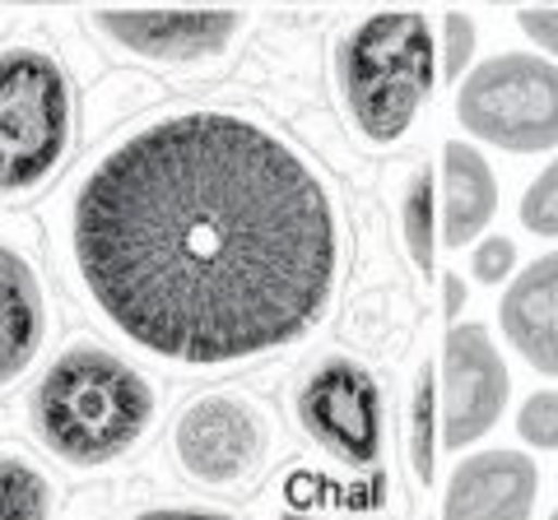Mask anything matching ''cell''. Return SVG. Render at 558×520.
<instances>
[{"label":"cell","mask_w":558,"mask_h":520,"mask_svg":"<svg viewBox=\"0 0 558 520\" xmlns=\"http://www.w3.org/2000/svg\"><path fill=\"white\" fill-rule=\"evenodd\" d=\"M65 247L98 317L178 368L299 344L340 274L317 168L229 108L154 116L102 149L70 196Z\"/></svg>","instance_id":"obj_1"},{"label":"cell","mask_w":558,"mask_h":520,"mask_svg":"<svg viewBox=\"0 0 558 520\" xmlns=\"http://www.w3.org/2000/svg\"><path fill=\"white\" fill-rule=\"evenodd\" d=\"M28 413L38 442L57 460L75 470H102L145 442L159 395L121 354L80 339L43 372Z\"/></svg>","instance_id":"obj_2"},{"label":"cell","mask_w":558,"mask_h":520,"mask_svg":"<svg viewBox=\"0 0 558 520\" xmlns=\"http://www.w3.org/2000/svg\"><path fill=\"white\" fill-rule=\"evenodd\" d=\"M336 75L354 126L373 145H396L438 84V51L418 10L368 14L336 51Z\"/></svg>","instance_id":"obj_3"},{"label":"cell","mask_w":558,"mask_h":520,"mask_svg":"<svg viewBox=\"0 0 558 520\" xmlns=\"http://www.w3.org/2000/svg\"><path fill=\"white\" fill-rule=\"evenodd\" d=\"M75 145V89L47 47H0V200L43 190Z\"/></svg>","instance_id":"obj_4"},{"label":"cell","mask_w":558,"mask_h":520,"mask_svg":"<svg viewBox=\"0 0 558 520\" xmlns=\"http://www.w3.org/2000/svg\"><path fill=\"white\" fill-rule=\"evenodd\" d=\"M457 121L480 145L508 153L558 149V61L539 51H498L457 84Z\"/></svg>","instance_id":"obj_5"},{"label":"cell","mask_w":558,"mask_h":520,"mask_svg":"<svg viewBox=\"0 0 558 520\" xmlns=\"http://www.w3.org/2000/svg\"><path fill=\"white\" fill-rule=\"evenodd\" d=\"M266 446L270 432L260 409L233 391H209L191 400L172 428V456L205 493H242L266 465Z\"/></svg>","instance_id":"obj_6"},{"label":"cell","mask_w":558,"mask_h":520,"mask_svg":"<svg viewBox=\"0 0 558 520\" xmlns=\"http://www.w3.org/2000/svg\"><path fill=\"white\" fill-rule=\"evenodd\" d=\"M299 423L326 456L340 465H373L387 442V413H381V386L363 362L330 354L303 376L299 386Z\"/></svg>","instance_id":"obj_7"},{"label":"cell","mask_w":558,"mask_h":520,"mask_svg":"<svg viewBox=\"0 0 558 520\" xmlns=\"http://www.w3.org/2000/svg\"><path fill=\"white\" fill-rule=\"evenodd\" d=\"M512 395V376L494 335L480 321L451 325L438 368V432L447 450L475 446L502 419Z\"/></svg>","instance_id":"obj_8"},{"label":"cell","mask_w":558,"mask_h":520,"mask_svg":"<svg viewBox=\"0 0 558 520\" xmlns=\"http://www.w3.org/2000/svg\"><path fill=\"white\" fill-rule=\"evenodd\" d=\"M94 28L112 47L159 65L215 61L242 33V14L223 5H178V10H94Z\"/></svg>","instance_id":"obj_9"},{"label":"cell","mask_w":558,"mask_h":520,"mask_svg":"<svg viewBox=\"0 0 558 520\" xmlns=\"http://www.w3.org/2000/svg\"><path fill=\"white\" fill-rule=\"evenodd\" d=\"M539 470L526 450H475L447 479L442 520H531Z\"/></svg>","instance_id":"obj_10"},{"label":"cell","mask_w":558,"mask_h":520,"mask_svg":"<svg viewBox=\"0 0 558 520\" xmlns=\"http://www.w3.org/2000/svg\"><path fill=\"white\" fill-rule=\"evenodd\" d=\"M47 293L33 260L0 237V391L14 386L43 354Z\"/></svg>","instance_id":"obj_11"},{"label":"cell","mask_w":558,"mask_h":520,"mask_svg":"<svg viewBox=\"0 0 558 520\" xmlns=\"http://www.w3.org/2000/svg\"><path fill=\"white\" fill-rule=\"evenodd\" d=\"M508 344L535 372L558 376V251L531 260L498 302Z\"/></svg>","instance_id":"obj_12"},{"label":"cell","mask_w":558,"mask_h":520,"mask_svg":"<svg viewBox=\"0 0 558 520\" xmlns=\"http://www.w3.org/2000/svg\"><path fill=\"white\" fill-rule=\"evenodd\" d=\"M442 200H438V237L451 251L475 247L498 214V177L480 149L465 140L442 145Z\"/></svg>","instance_id":"obj_13"},{"label":"cell","mask_w":558,"mask_h":520,"mask_svg":"<svg viewBox=\"0 0 558 520\" xmlns=\"http://www.w3.org/2000/svg\"><path fill=\"white\" fill-rule=\"evenodd\" d=\"M57 511V488L28 456H0V520H47Z\"/></svg>","instance_id":"obj_14"},{"label":"cell","mask_w":558,"mask_h":520,"mask_svg":"<svg viewBox=\"0 0 558 520\" xmlns=\"http://www.w3.org/2000/svg\"><path fill=\"white\" fill-rule=\"evenodd\" d=\"M400 228H405V247L418 270H433V251H438V182L428 168H418L405 196H400Z\"/></svg>","instance_id":"obj_15"},{"label":"cell","mask_w":558,"mask_h":520,"mask_svg":"<svg viewBox=\"0 0 558 520\" xmlns=\"http://www.w3.org/2000/svg\"><path fill=\"white\" fill-rule=\"evenodd\" d=\"M410 460L418 483H433L438 474V372L418 368L414 400H410Z\"/></svg>","instance_id":"obj_16"},{"label":"cell","mask_w":558,"mask_h":520,"mask_svg":"<svg viewBox=\"0 0 558 520\" xmlns=\"http://www.w3.org/2000/svg\"><path fill=\"white\" fill-rule=\"evenodd\" d=\"M521 223L535 237H558V153L549 168H539V177L521 196Z\"/></svg>","instance_id":"obj_17"},{"label":"cell","mask_w":558,"mask_h":520,"mask_svg":"<svg viewBox=\"0 0 558 520\" xmlns=\"http://www.w3.org/2000/svg\"><path fill=\"white\" fill-rule=\"evenodd\" d=\"M475 42H480L475 20L461 10H447V20H442V79H451V84L465 79V71L475 65Z\"/></svg>","instance_id":"obj_18"},{"label":"cell","mask_w":558,"mask_h":520,"mask_svg":"<svg viewBox=\"0 0 558 520\" xmlns=\"http://www.w3.org/2000/svg\"><path fill=\"white\" fill-rule=\"evenodd\" d=\"M517 432L526 446L558 450V391H535L531 400L517 409Z\"/></svg>","instance_id":"obj_19"},{"label":"cell","mask_w":558,"mask_h":520,"mask_svg":"<svg viewBox=\"0 0 558 520\" xmlns=\"http://www.w3.org/2000/svg\"><path fill=\"white\" fill-rule=\"evenodd\" d=\"M517 270V247L512 237H480L475 251H470V274H475L480 284H502L512 280Z\"/></svg>","instance_id":"obj_20"},{"label":"cell","mask_w":558,"mask_h":520,"mask_svg":"<svg viewBox=\"0 0 558 520\" xmlns=\"http://www.w3.org/2000/svg\"><path fill=\"white\" fill-rule=\"evenodd\" d=\"M517 24H521V33H526V38L539 51H545V57L558 61V5H531V10H521Z\"/></svg>","instance_id":"obj_21"},{"label":"cell","mask_w":558,"mask_h":520,"mask_svg":"<svg viewBox=\"0 0 558 520\" xmlns=\"http://www.w3.org/2000/svg\"><path fill=\"white\" fill-rule=\"evenodd\" d=\"M442 293H447V321L457 325L461 307H465V284H461V274H442Z\"/></svg>","instance_id":"obj_22"},{"label":"cell","mask_w":558,"mask_h":520,"mask_svg":"<svg viewBox=\"0 0 558 520\" xmlns=\"http://www.w3.org/2000/svg\"><path fill=\"white\" fill-rule=\"evenodd\" d=\"M0 5H75V0H0Z\"/></svg>","instance_id":"obj_23"},{"label":"cell","mask_w":558,"mask_h":520,"mask_svg":"<svg viewBox=\"0 0 558 520\" xmlns=\"http://www.w3.org/2000/svg\"><path fill=\"white\" fill-rule=\"evenodd\" d=\"M488 5H517V0H488Z\"/></svg>","instance_id":"obj_24"},{"label":"cell","mask_w":558,"mask_h":520,"mask_svg":"<svg viewBox=\"0 0 558 520\" xmlns=\"http://www.w3.org/2000/svg\"><path fill=\"white\" fill-rule=\"evenodd\" d=\"M545 5H558V0H545Z\"/></svg>","instance_id":"obj_25"},{"label":"cell","mask_w":558,"mask_h":520,"mask_svg":"<svg viewBox=\"0 0 558 520\" xmlns=\"http://www.w3.org/2000/svg\"><path fill=\"white\" fill-rule=\"evenodd\" d=\"M554 520H558V511H554Z\"/></svg>","instance_id":"obj_26"}]
</instances>
